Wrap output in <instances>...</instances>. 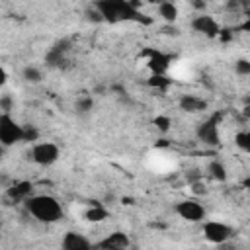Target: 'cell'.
Masks as SVG:
<instances>
[{"label": "cell", "mask_w": 250, "mask_h": 250, "mask_svg": "<svg viewBox=\"0 0 250 250\" xmlns=\"http://www.w3.org/2000/svg\"><path fill=\"white\" fill-rule=\"evenodd\" d=\"M94 10L98 12L100 20L115 23V21H143L150 23L148 18H145L139 10V2L129 0H100L94 4Z\"/></svg>", "instance_id": "1"}, {"label": "cell", "mask_w": 250, "mask_h": 250, "mask_svg": "<svg viewBox=\"0 0 250 250\" xmlns=\"http://www.w3.org/2000/svg\"><path fill=\"white\" fill-rule=\"evenodd\" d=\"M25 211L39 223L51 225L57 223L62 217V205L61 201L51 193H33L23 201Z\"/></svg>", "instance_id": "2"}, {"label": "cell", "mask_w": 250, "mask_h": 250, "mask_svg": "<svg viewBox=\"0 0 250 250\" xmlns=\"http://www.w3.org/2000/svg\"><path fill=\"white\" fill-rule=\"evenodd\" d=\"M18 143H23V125H20L12 113H0V145L10 148Z\"/></svg>", "instance_id": "3"}, {"label": "cell", "mask_w": 250, "mask_h": 250, "mask_svg": "<svg viewBox=\"0 0 250 250\" xmlns=\"http://www.w3.org/2000/svg\"><path fill=\"white\" fill-rule=\"evenodd\" d=\"M201 232H203L205 240L211 242V244H215V246H219L223 242H229L234 236V229L230 225H227L223 221H215V219L203 221L201 223Z\"/></svg>", "instance_id": "4"}, {"label": "cell", "mask_w": 250, "mask_h": 250, "mask_svg": "<svg viewBox=\"0 0 250 250\" xmlns=\"http://www.w3.org/2000/svg\"><path fill=\"white\" fill-rule=\"evenodd\" d=\"M219 123H221V113H211L207 119H203L197 129H195V137L199 143L207 145V146H219L221 143V135H219Z\"/></svg>", "instance_id": "5"}, {"label": "cell", "mask_w": 250, "mask_h": 250, "mask_svg": "<svg viewBox=\"0 0 250 250\" xmlns=\"http://www.w3.org/2000/svg\"><path fill=\"white\" fill-rule=\"evenodd\" d=\"M174 213H176L180 219L188 221V223H203L205 217H207L205 205H203L199 199H195V197L178 201V203L174 205Z\"/></svg>", "instance_id": "6"}, {"label": "cell", "mask_w": 250, "mask_h": 250, "mask_svg": "<svg viewBox=\"0 0 250 250\" xmlns=\"http://www.w3.org/2000/svg\"><path fill=\"white\" fill-rule=\"evenodd\" d=\"M29 156L35 164L39 166H51L59 160L61 156V148L51 143V141H43V143H33L31 150H29Z\"/></svg>", "instance_id": "7"}, {"label": "cell", "mask_w": 250, "mask_h": 250, "mask_svg": "<svg viewBox=\"0 0 250 250\" xmlns=\"http://www.w3.org/2000/svg\"><path fill=\"white\" fill-rule=\"evenodd\" d=\"M146 57V68L150 74H166L172 64V55L158 51V49H146L143 53Z\"/></svg>", "instance_id": "8"}, {"label": "cell", "mask_w": 250, "mask_h": 250, "mask_svg": "<svg viewBox=\"0 0 250 250\" xmlns=\"http://www.w3.org/2000/svg\"><path fill=\"white\" fill-rule=\"evenodd\" d=\"M94 250H131V238L125 230H113L98 240Z\"/></svg>", "instance_id": "9"}, {"label": "cell", "mask_w": 250, "mask_h": 250, "mask_svg": "<svg viewBox=\"0 0 250 250\" xmlns=\"http://www.w3.org/2000/svg\"><path fill=\"white\" fill-rule=\"evenodd\" d=\"M189 25H191L193 31H197V33H201V35H205V37H219V35H221V25H219V21H217L211 14H205V12L193 16V20L189 21Z\"/></svg>", "instance_id": "10"}, {"label": "cell", "mask_w": 250, "mask_h": 250, "mask_svg": "<svg viewBox=\"0 0 250 250\" xmlns=\"http://www.w3.org/2000/svg\"><path fill=\"white\" fill-rule=\"evenodd\" d=\"M61 250H94V242L78 230H68L61 240Z\"/></svg>", "instance_id": "11"}, {"label": "cell", "mask_w": 250, "mask_h": 250, "mask_svg": "<svg viewBox=\"0 0 250 250\" xmlns=\"http://www.w3.org/2000/svg\"><path fill=\"white\" fill-rule=\"evenodd\" d=\"M33 195V184L27 182V180H20V182H14L8 189H6V197L14 203H23L27 197Z\"/></svg>", "instance_id": "12"}, {"label": "cell", "mask_w": 250, "mask_h": 250, "mask_svg": "<svg viewBox=\"0 0 250 250\" xmlns=\"http://www.w3.org/2000/svg\"><path fill=\"white\" fill-rule=\"evenodd\" d=\"M178 105H180V109L186 111V113H201V111H205V109L209 107L207 100H203V98H199V96H193V94H184V96L178 100Z\"/></svg>", "instance_id": "13"}, {"label": "cell", "mask_w": 250, "mask_h": 250, "mask_svg": "<svg viewBox=\"0 0 250 250\" xmlns=\"http://www.w3.org/2000/svg\"><path fill=\"white\" fill-rule=\"evenodd\" d=\"M207 174H209V178L211 180H215V182H227V178H229V172H227V166H225V162H221V160H211L209 164H207Z\"/></svg>", "instance_id": "14"}, {"label": "cell", "mask_w": 250, "mask_h": 250, "mask_svg": "<svg viewBox=\"0 0 250 250\" xmlns=\"http://www.w3.org/2000/svg\"><path fill=\"white\" fill-rule=\"evenodd\" d=\"M158 16L166 21V23H174L176 20H178V16H180V10H178V6L174 4V2H160L158 4Z\"/></svg>", "instance_id": "15"}, {"label": "cell", "mask_w": 250, "mask_h": 250, "mask_svg": "<svg viewBox=\"0 0 250 250\" xmlns=\"http://www.w3.org/2000/svg\"><path fill=\"white\" fill-rule=\"evenodd\" d=\"M84 219H86L88 223H102V221L109 219V211H107L104 205L94 203L92 207H88V209L84 211Z\"/></svg>", "instance_id": "16"}, {"label": "cell", "mask_w": 250, "mask_h": 250, "mask_svg": "<svg viewBox=\"0 0 250 250\" xmlns=\"http://www.w3.org/2000/svg\"><path fill=\"white\" fill-rule=\"evenodd\" d=\"M146 86L156 92H168V88L172 86V78L168 74H150L146 78Z\"/></svg>", "instance_id": "17"}, {"label": "cell", "mask_w": 250, "mask_h": 250, "mask_svg": "<svg viewBox=\"0 0 250 250\" xmlns=\"http://www.w3.org/2000/svg\"><path fill=\"white\" fill-rule=\"evenodd\" d=\"M64 53H66V47H64V45H57V47H53V49L49 51V55H47V62H49L51 66L62 64V61H64Z\"/></svg>", "instance_id": "18"}, {"label": "cell", "mask_w": 250, "mask_h": 250, "mask_svg": "<svg viewBox=\"0 0 250 250\" xmlns=\"http://www.w3.org/2000/svg\"><path fill=\"white\" fill-rule=\"evenodd\" d=\"M21 78H23L25 82H29V84H39V82L43 80V74H41V70H39L37 66L27 64V66L21 70Z\"/></svg>", "instance_id": "19"}, {"label": "cell", "mask_w": 250, "mask_h": 250, "mask_svg": "<svg viewBox=\"0 0 250 250\" xmlns=\"http://www.w3.org/2000/svg\"><path fill=\"white\" fill-rule=\"evenodd\" d=\"M234 146H236L240 152L248 154V152H250V133H248V131H238V133H234Z\"/></svg>", "instance_id": "20"}, {"label": "cell", "mask_w": 250, "mask_h": 250, "mask_svg": "<svg viewBox=\"0 0 250 250\" xmlns=\"http://www.w3.org/2000/svg\"><path fill=\"white\" fill-rule=\"evenodd\" d=\"M152 125H154L160 133H168V131L172 129V119H170L168 115H156V117L152 119Z\"/></svg>", "instance_id": "21"}, {"label": "cell", "mask_w": 250, "mask_h": 250, "mask_svg": "<svg viewBox=\"0 0 250 250\" xmlns=\"http://www.w3.org/2000/svg\"><path fill=\"white\" fill-rule=\"evenodd\" d=\"M94 109V100L90 96H80L76 102V111L78 113H90Z\"/></svg>", "instance_id": "22"}, {"label": "cell", "mask_w": 250, "mask_h": 250, "mask_svg": "<svg viewBox=\"0 0 250 250\" xmlns=\"http://www.w3.org/2000/svg\"><path fill=\"white\" fill-rule=\"evenodd\" d=\"M234 72L238 76H250V61L248 59H238L234 62Z\"/></svg>", "instance_id": "23"}, {"label": "cell", "mask_w": 250, "mask_h": 250, "mask_svg": "<svg viewBox=\"0 0 250 250\" xmlns=\"http://www.w3.org/2000/svg\"><path fill=\"white\" fill-rule=\"evenodd\" d=\"M14 109V98L10 94L0 96V113H10Z\"/></svg>", "instance_id": "24"}, {"label": "cell", "mask_w": 250, "mask_h": 250, "mask_svg": "<svg viewBox=\"0 0 250 250\" xmlns=\"http://www.w3.org/2000/svg\"><path fill=\"white\" fill-rule=\"evenodd\" d=\"M39 139V131L33 125H23V141L27 143H35Z\"/></svg>", "instance_id": "25"}, {"label": "cell", "mask_w": 250, "mask_h": 250, "mask_svg": "<svg viewBox=\"0 0 250 250\" xmlns=\"http://www.w3.org/2000/svg\"><path fill=\"white\" fill-rule=\"evenodd\" d=\"M191 191H193L195 195H199V193H205V191H207V188H205L203 180H197V182H193V184H191Z\"/></svg>", "instance_id": "26"}, {"label": "cell", "mask_w": 250, "mask_h": 250, "mask_svg": "<svg viewBox=\"0 0 250 250\" xmlns=\"http://www.w3.org/2000/svg\"><path fill=\"white\" fill-rule=\"evenodd\" d=\"M217 250H242L236 242H232V240H229V242H223V244H219L217 246Z\"/></svg>", "instance_id": "27"}, {"label": "cell", "mask_w": 250, "mask_h": 250, "mask_svg": "<svg viewBox=\"0 0 250 250\" xmlns=\"http://www.w3.org/2000/svg\"><path fill=\"white\" fill-rule=\"evenodd\" d=\"M6 82H8V72H6V68L0 64V88H2Z\"/></svg>", "instance_id": "28"}, {"label": "cell", "mask_w": 250, "mask_h": 250, "mask_svg": "<svg viewBox=\"0 0 250 250\" xmlns=\"http://www.w3.org/2000/svg\"><path fill=\"white\" fill-rule=\"evenodd\" d=\"M4 152H6V148H4V146H2V145H0V158H2V156H4Z\"/></svg>", "instance_id": "29"}]
</instances>
